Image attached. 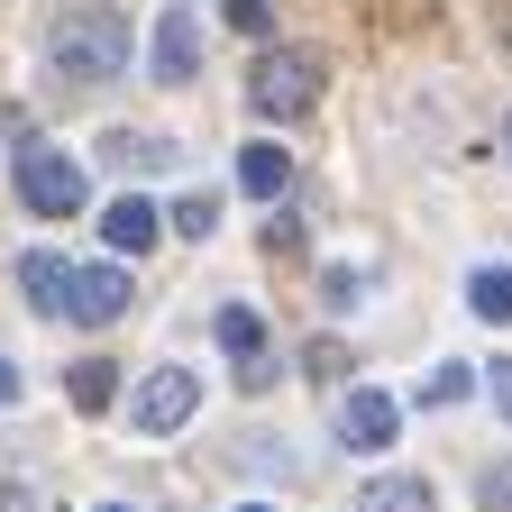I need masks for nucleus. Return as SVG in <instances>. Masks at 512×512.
Instances as JSON below:
<instances>
[{
  "mask_svg": "<svg viewBox=\"0 0 512 512\" xmlns=\"http://www.w3.org/2000/svg\"><path fill=\"white\" fill-rule=\"evenodd\" d=\"M46 55H55L74 83H119V74H128V19L101 10V0H83V10H64V19L46 28Z\"/></svg>",
  "mask_w": 512,
  "mask_h": 512,
  "instance_id": "1",
  "label": "nucleus"
},
{
  "mask_svg": "<svg viewBox=\"0 0 512 512\" xmlns=\"http://www.w3.org/2000/svg\"><path fill=\"white\" fill-rule=\"evenodd\" d=\"M320 74H330V64H320L311 46H284V55H266V64H256V83H247L256 119H302V110L320 101Z\"/></svg>",
  "mask_w": 512,
  "mask_h": 512,
  "instance_id": "2",
  "label": "nucleus"
},
{
  "mask_svg": "<svg viewBox=\"0 0 512 512\" xmlns=\"http://www.w3.org/2000/svg\"><path fill=\"white\" fill-rule=\"evenodd\" d=\"M19 202L37 220H74L92 202V183H83V165L64 156V147H19Z\"/></svg>",
  "mask_w": 512,
  "mask_h": 512,
  "instance_id": "3",
  "label": "nucleus"
},
{
  "mask_svg": "<svg viewBox=\"0 0 512 512\" xmlns=\"http://www.w3.org/2000/svg\"><path fill=\"white\" fill-rule=\"evenodd\" d=\"M192 403H202V375H192V366H156V375L138 384V430L165 439V430L192 421Z\"/></svg>",
  "mask_w": 512,
  "mask_h": 512,
  "instance_id": "4",
  "label": "nucleus"
},
{
  "mask_svg": "<svg viewBox=\"0 0 512 512\" xmlns=\"http://www.w3.org/2000/svg\"><path fill=\"white\" fill-rule=\"evenodd\" d=\"M119 311H128V275H119V266H74V284H64V320L110 330Z\"/></svg>",
  "mask_w": 512,
  "mask_h": 512,
  "instance_id": "5",
  "label": "nucleus"
},
{
  "mask_svg": "<svg viewBox=\"0 0 512 512\" xmlns=\"http://www.w3.org/2000/svg\"><path fill=\"white\" fill-rule=\"evenodd\" d=\"M394 394H375V384H357V394L339 403V439L357 448V458H375V448H394Z\"/></svg>",
  "mask_w": 512,
  "mask_h": 512,
  "instance_id": "6",
  "label": "nucleus"
},
{
  "mask_svg": "<svg viewBox=\"0 0 512 512\" xmlns=\"http://www.w3.org/2000/svg\"><path fill=\"white\" fill-rule=\"evenodd\" d=\"M192 74H202V19L174 0L156 19V83H192Z\"/></svg>",
  "mask_w": 512,
  "mask_h": 512,
  "instance_id": "7",
  "label": "nucleus"
},
{
  "mask_svg": "<svg viewBox=\"0 0 512 512\" xmlns=\"http://www.w3.org/2000/svg\"><path fill=\"white\" fill-rule=\"evenodd\" d=\"M220 348L238 357V384H275V357H266V320H256L247 302L220 311Z\"/></svg>",
  "mask_w": 512,
  "mask_h": 512,
  "instance_id": "8",
  "label": "nucleus"
},
{
  "mask_svg": "<svg viewBox=\"0 0 512 512\" xmlns=\"http://www.w3.org/2000/svg\"><path fill=\"white\" fill-rule=\"evenodd\" d=\"M156 229H165V211L147 202V192H119V202L101 211V238H110L119 256H147V247H156Z\"/></svg>",
  "mask_w": 512,
  "mask_h": 512,
  "instance_id": "9",
  "label": "nucleus"
},
{
  "mask_svg": "<svg viewBox=\"0 0 512 512\" xmlns=\"http://www.w3.org/2000/svg\"><path fill=\"white\" fill-rule=\"evenodd\" d=\"M19 284H28L37 311H64V284H74V266H64L55 247H28V256H19Z\"/></svg>",
  "mask_w": 512,
  "mask_h": 512,
  "instance_id": "10",
  "label": "nucleus"
},
{
  "mask_svg": "<svg viewBox=\"0 0 512 512\" xmlns=\"http://www.w3.org/2000/svg\"><path fill=\"white\" fill-rule=\"evenodd\" d=\"M101 156H110L119 174H156V165H174L183 147H174V138H147V128H119V138H110Z\"/></svg>",
  "mask_w": 512,
  "mask_h": 512,
  "instance_id": "11",
  "label": "nucleus"
},
{
  "mask_svg": "<svg viewBox=\"0 0 512 512\" xmlns=\"http://www.w3.org/2000/svg\"><path fill=\"white\" fill-rule=\"evenodd\" d=\"M357 512H439V503H430L421 476H375V485L357 494Z\"/></svg>",
  "mask_w": 512,
  "mask_h": 512,
  "instance_id": "12",
  "label": "nucleus"
},
{
  "mask_svg": "<svg viewBox=\"0 0 512 512\" xmlns=\"http://www.w3.org/2000/svg\"><path fill=\"white\" fill-rule=\"evenodd\" d=\"M238 183L256 192V202H275V192L293 183V156H284V147H247V156H238Z\"/></svg>",
  "mask_w": 512,
  "mask_h": 512,
  "instance_id": "13",
  "label": "nucleus"
},
{
  "mask_svg": "<svg viewBox=\"0 0 512 512\" xmlns=\"http://www.w3.org/2000/svg\"><path fill=\"white\" fill-rule=\"evenodd\" d=\"M467 302H476V320H512V266H476Z\"/></svg>",
  "mask_w": 512,
  "mask_h": 512,
  "instance_id": "14",
  "label": "nucleus"
},
{
  "mask_svg": "<svg viewBox=\"0 0 512 512\" xmlns=\"http://www.w3.org/2000/svg\"><path fill=\"white\" fill-rule=\"evenodd\" d=\"M110 394H119L110 357H83V366H74V412H110Z\"/></svg>",
  "mask_w": 512,
  "mask_h": 512,
  "instance_id": "15",
  "label": "nucleus"
},
{
  "mask_svg": "<svg viewBox=\"0 0 512 512\" xmlns=\"http://www.w3.org/2000/svg\"><path fill=\"white\" fill-rule=\"evenodd\" d=\"M165 220H174L183 238H211V229H220V202H211V192H183V202H174Z\"/></svg>",
  "mask_w": 512,
  "mask_h": 512,
  "instance_id": "16",
  "label": "nucleus"
},
{
  "mask_svg": "<svg viewBox=\"0 0 512 512\" xmlns=\"http://www.w3.org/2000/svg\"><path fill=\"white\" fill-rule=\"evenodd\" d=\"M467 384H476L467 366H430V384H421V403H430V412H448V403H467Z\"/></svg>",
  "mask_w": 512,
  "mask_h": 512,
  "instance_id": "17",
  "label": "nucleus"
},
{
  "mask_svg": "<svg viewBox=\"0 0 512 512\" xmlns=\"http://www.w3.org/2000/svg\"><path fill=\"white\" fill-rule=\"evenodd\" d=\"M229 28L238 37H266L275 28V0H229Z\"/></svg>",
  "mask_w": 512,
  "mask_h": 512,
  "instance_id": "18",
  "label": "nucleus"
},
{
  "mask_svg": "<svg viewBox=\"0 0 512 512\" xmlns=\"http://www.w3.org/2000/svg\"><path fill=\"white\" fill-rule=\"evenodd\" d=\"M476 503H485V512H512V467H485V476H476Z\"/></svg>",
  "mask_w": 512,
  "mask_h": 512,
  "instance_id": "19",
  "label": "nucleus"
},
{
  "mask_svg": "<svg viewBox=\"0 0 512 512\" xmlns=\"http://www.w3.org/2000/svg\"><path fill=\"white\" fill-rule=\"evenodd\" d=\"M320 302L348 311V302H357V275H348V266H330V275H320Z\"/></svg>",
  "mask_w": 512,
  "mask_h": 512,
  "instance_id": "20",
  "label": "nucleus"
},
{
  "mask_svg": "<svg viewBox=\"0 0 512 512\" xmlns=\"http://www.w3.org/2000/svg\"><path fill=\"white\" fill-rule=\"evenodd\" d=\"M494 403H503V421H512V357L494 366Z\"/></svg>",
  "mask_w": 512,
  "mask_h": 512,
  "instance_id": "21",
  "label": "nucleus"
},
{
  "mask_svg": "<svg viewBox=\"0 0 512 512\" xmlns=\"http://www.w3.org/2000/svg\"><path fill=\"white\" fill-rule=\"evenodd\" d=\"M10 403H19V366L0 357V412H10Z\"/></svg>",
  "mask_w": 512,
  "mask_h": 512,
  "instance_id": "22",
  "label": "nucleus"
},
{
  "mask_svg": "<svg viewBox=\"0 0 512 512\" xmlns=\"http://www.w3.org/2000/svg\"><path fill=\"white\" fill-rule=\"evenodd\" d=\"M494 37H503V55H512V0H503V10H494Z\"/></svg>",
  "mask_w": 512,
  "mask_h": 512,
  "instance_id": "23",
  "label": "nucleus"
},
{
  "mask_svg": "<svg viewBox=\"0 0 512 512\" xmlns=\"http://www.w3.org/2000/svg\"><path fill=\"white\" fill-rule=\"evenodd\" d=\"M238 512H275V503H238Z\"/></svg>",
  "mask_w": 512,
  "mask_h": 512,
  "instance_id": "24",
  "label": "nucleus"
},
{
  "mask_svg": "<svg viewBox=\"0 0 512 512\" xmlns=\"http://www.w3.org/2000/svg\"><path fill=\"white\" fill-rule=\"evenodd\" d=\"M503 156H512V119H503Z\"/></svg>",
  "mask_w": 512,
  "mask_h": 512,
  "instance_id": "25",
  "label": "nucleus"
},
{
  "mask_svg": "<svg viewBox=\"0 0 512 512\" xmlns=\"http://www.w3.org/2000/svg\"><path fill=\"white\" fill-rule=\"evenodd\" d=\"M101 512H128V503H101Z\"/></svg>",
  "mask_w": 512,
  "mask_h": 512,
  "instance_id": "26",
  "label": "nucleus"
}]
</instances>
